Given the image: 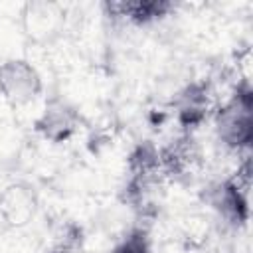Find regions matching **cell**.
<instances>
[{"mask_svg":"<svg viewBox=\"0 0 253 253\" xmlns=\"http://www.w3.org/2000/svg\"><path fill=\"white\" fill-rule=\"evenodd\" d=\"M213 128L217 142L227 152L249 150L253 142V89L249 83H237L233 95L215 109Z\"/></svg>","mask_w":253,"mask_h":253,"instance_id":"obj_1","label":"cell"},{"mask_svg":"<svg viewBox=\"0 0 253 253\" xmlns=\"http://www.w3.org/2000/svg\"><path fill=\"white\" fill-rule=\"evenodd\" d=\"M69 12L55 0H30L20 8V30L30 45L53 47L67 28Z\"/></svg>","mask_w":253,"mask_h":253,"instance_id":"obj_2","label":"cell"},{"mask_svg":"<svg viewBox=\"0 0 253 253\" xmlns=\"http://www.w3.org/2000/svg\"><path fill=\"white\" fill-rule=\"evenodd\" d=\"M204 200L223 223L237 229L245 225L249 221V164L237 168L235 176L210 184Z\"/></svg>","mask_w":253,"mask_h":253,"instance_id":"obj_3","label":"cell"},{"mask_svg":"<svg viewBox=\"0 0 253 253\" xmlns=\"http://www.w3.org/2000/svg\"><path fill=\"white\" fill-rule=\"evenodd\" d=\"M81 126H83V115L79 107L73 105L67 97L57 93L45 99L40 115L34 121L36 134L51 146L69 142L79 132Z\"/></svg>","mask_w":253,"mask_h":253,"instance_id":"obj_4","label":"cell"},{"mask_svg":"<svg viewBox=\"0 0 253 253\" xmlns=\"http://www.w3.org/2000/svg\"><path fill=\"white\" fill-rule=\"evenodd\" d=\"M43 93L38 67L24 57H8L0 63V97L12 107H26Z\"/></svg>","mask_w":253,"mask_h":253,"instance_id":"obj_5","label":"cell"},{"mask_svg":"<svg viewBox=\"0 0 253 253\" xmlns=\"http://www.w3.org/2000/svg\"><path fill=\"white\" fill-rule=\"evenodd\" d=\"M40 211V194L28 180H10L0 190V223L6 229H26Z\"/></svg>","mask_w":253,"mask_h":253,"instance_id":"obj_6","label":"cell"},{"mask_svg":"<svg viewBox=\"0 0 253 253\" xmlns=\"http://www.w3.org/2000/svg\"><path fill=\"white\" fill-rule=\"evenodd\" d=\"M174 6L164 0H123V2H105L103 10L113 22H125L132 26H148L164 16Z\"/></svg>","mask_w":253,"mask_h":253,"instance_id":"obj_7","label":"cell"},{"mask_svg":"<svg viewBox=\"0 0 253 253\" xmlns=\"http://www.w3.org/2000/svg\"><path fill=\"white\" fill-rule=\"evenodd\" d=\"M213 229H215V225L206 211L188 210L182 215H178V219H176L174 243H178L186 251L198 253L210 243V239L213 237Z\"/></svg>","mask_w":253,"mask_h":253,"instance_id":"obj_8","label":"cell"},{"mask_svg":"<svg viewBox=\"0 0 253 253\" xmlns=\"http://www.w3.org/2000/svg\"><path fill=\"white\" fill-rule=\"evenodd\" d=\"M109 253H152V241L144 227H130L119 241L111 247Z\"/></svg>","mask_w":253,"mask_h":253,"instance_id":"obj_9","label":"cell"}]
</instances>
